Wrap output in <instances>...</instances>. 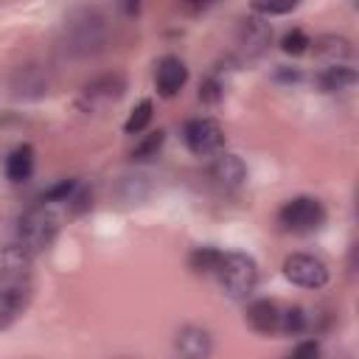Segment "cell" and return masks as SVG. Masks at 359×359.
Returning <instances> with one entry per match:
<instances>
[{
	"label": "cell",
	"mask_w": 359,
	"mask_h": 359,
	"mask_svg": "<svg viewBox=\"0 0 359 359\" xmlns=\"http://www.w3.org/2000/svg\"><path fill=\"white\" fill-rule=\"evenodd\" d=\"M56 233H59V213L53 210V205L36 202L17 222V244L14 247H20L25 255H36L53 244Z\"/></svg>",
	"instance_id": "2"
},
{
	"label": "cell",
	"mask_w": 359,
	"mask_h": 359,
	"mask_svg": "<svg viewBox=\"0 0 359 359\" xmlns=\"http://www.w3.org/2000/svg\"><path fill=\"white\" fill-rule=\"evenodd\" d=\"M151 109H154L151 98H143V101L129 112V118H126V123H123V132H126V135L143 132V129L149 126V121H151Z\"/></svg>",
	"instance_id": "18"
},
{
	"label": "cell",
	"mask_w": 359,
	"mask_h": 359,
	"mask_svg": "<svg viewBox=\"0 0 359 359\" xmlns=\"http://www.w3.org/2000/svg\"><path fill=\"white\" fill-rule=\"evenodd\" d=\"M31 171H34V149L28 143L14 146L6 157V177L11 182H22L31 177Z\"/></svg>",
	"instance_id": "15"
},
{
	"label": "cell",
	"mask_w": 359,
	"mask_h": 359,
	"mask_svg": "<svg viewBox=\"0 0 359 359\" xmlns=\"http://www.w3.org/2000/svg\"><path fill=\"white\" fill-rule=\"evenodd\" d=\"M294 8V3H286V6H266V3H255L252 6V11L255 14H266V17H272V14H289Z\"/></svg>",
	"instance_id": "25"
},
{
	"label": "cell",
	"mask_w": 359,
	"mask_h": 359,
	"mask_svg": "<svg viewBox=\"0 0 359 359\" xmlns=\"http://www.w3.org/2000/svg\"><path fill=\"white\" fill-rule=\"evenodd\" d=\"M210 174L213 180L222 185V188H238L244 180H247V165L238 154H230V151H222L213 157V165H210Z\"/></svg>",
	"instance_id": "12"
},
{
	"label": "cell",
	"mask_w": 359,
	"mask_h": 359,
	"mask_svg": "<svg viewBox=\"0 0 359 359\" xmlns=\"http://www.w3.org/2000/svg\"><path fill=\"white\" fill-rule=\"evenodd\" d=\"M123 76L118 73H107V76H98L95 81H90L81 93V107L84 109H95L101 104H109V101H118L123 95Z\"/></svg>",
	"instance_id": "9"
},
{
	"label": "cell",
	"mask_w": 359,
	"mask_h": 359,
	"mask_svg": "<svg viewBox=\"0 0 359 359\" xmlns=\"http://www.w3.org/2000/svg\"><path fill=\"white\" fill-rule=\"evenodd\" d=\"M216 280L230 300H247L258 286V264L247 252H224Z\"/></svg>",
	"instance_id": "3"
},
{
	"label": "cell",
	"mask_w": 359,
	"mask_h": 359,
	"mask_svg": "<svg viewBox=\"0 0 359 359\" xmlns=\"http://www.w3.org/2000/svg\"><path fill=\"white\" fill-rule=\"evenodd\" d=\"M188 81V67L180 56H163L157 62V70H154V84H157V93L163 98H171L182 90V84Z\"/></svg>",
	"instance_id": "10"
},
{
	"label": "cell",
	"mask_w": 359,
	"mask_h": 359,
	"mask_svg": "<svg viewBox=\"0 0 359 359\" xmlns=\"http://www.w3.org/2000/svg\"><path fill=\"white\" fill-rule=\"evenodd\" d=\"M309 45H311V36H309L306 31H300V28H292V31H286V34H283V39H280V48H283V53H292V56H300V53H306V50H309Z\"/></svg>",
	"instance_id": "21"
},
{
	"label": "cell",
	"mask_w": 359,
	"mask_h": 359,
	"mask_svg": "<svg viewBox=\"0 0 359 359\" xmlns=\"http://www.w3.org/2000/svg\"><path fill=\"white\" fill-rule=\"evenodd\" d=\"M356 70L348 67V65H334V67H323V73L317 76V84L320 90L325 93H339V90H348L356 84Z\"/></svg>",
	"instance_id": "16"
},
{
	"label": "cell",
	"mask_w": 359,
	"mask_h": 359,
	"mask_svg": "<svg viewBox=\"0 0 359 359\" xmlns=\"http://www.w3.org/2000/svg\"><path fill=\"white\" fill-rule=\"evenodd\" d=\"M278 320H280V309L275 306V300H252L247 306V323L258 331V334H272L278 331Z\"/></svg>",
	"instance_id": "13"
},
{
	"label": "cell",
	"mask_w": 359,
	"mask_h": 359,
	"mask_svg": "<svg viewBox=\"0 0 359 359\" xmlns=\"http://www.w3.org/2000/svg\"><path fill=\"white\" fill-rule=\"evenodd\" d=\"M67 31H70L67 48L79 50V53H90L93 48H98L104 42V20L93 11H81L79 17H73Z\"/></svg>",
	"instance_id": "7"
},
{
	"label": "cell",
	"mask_w": 359,
	"mask_h": 359,
	"mask_svg": "<svg viewBox=\"0 0 359 359\" xmlns=\"http://www.w3.org/2000/svg\"><path fill=\"white\" fill-rule=\"evenodd\" d=\"M306 325H309V317H306V311H303L300 306H292V309L280 311L278 328H280L283 334H300V331H306Z\"/></svg>",
	"instance_id": "20"
},
{
	"label": "cell",
	"mask_w": 359,
	"mask_h": 359,
	"mask_svg": "<svg viewBox=\"0 0 359 359\" xmlns=\"http://www.w3.org/2000/svg\"><path fill=\"white\" fill-rule=\"evenodd\" d=\"M182 140L196 157H216L224 151V129L213 118H191L182 126Z\"/></svg>",
	"instance_id": "5"
},
{
	"label": "cell",
	"mask_w": 359,
	"mask_h": 359,
	"mask_svg": "<svg viewBox=\"0 0 359 359\" xmlns=\"http://www.w3.org/2000/svg\"><path fill=\"white\" fill-rule=\"evenodd\" d=\"M79 188V182L76 180H59L56 185H50L42 196H39V202H45V205H56V202H67L70 196H73V191Z\"/></svg>",
	"instance_id": "22"
},
{
	"label": "cell",
	"mask_w": 359,
	"mask_h": 359,
	"mask_svg": "<svg viewBox=\"0 0 359 359\" xmlns=\"http://www.w3.org/2000/svg\"><path fill=\"white\" fill-rule=\"evenodd\" d=\"M311 45H314V53H317L328 67L345 65L348 56H351V42H348L345 36H337V34H325V36H320V39L311 42Z\"/></svg>",
	"instance_id": "14"
},
{
	"label": "cell",
	"mask_w": 359,
	"mask_h": 359,
	"mask_svg": "<svg viewBox=\"0 0 359 359\" xmlns=\"http://www.w3.org/2000/svg\"><path fill=\"white\" fill-rule=\"evenodd\" d=\"M174 348H177L180 359H208L213 351V339L202 325H182L177 331Z\"/></svg>",
	"instance_id": "11"
},
{
	"label": "cell",
	"mask_w": 359,
	"mask_h": 359,
	"mask_svg": "<svg viewBox=\"0 0 359 359\" xmlns=\"http://www.w3.org/2000/svg\"><path fill=\"white\" fill-rule=\"evenodd\" d=\"M222 95H224V84H222V79H219V76H208V79L199 84V98H202V101L216 104Z\"/></svg>",
	"instance_id": "23"
},
{
	"label": "cell",
	"mask_w": 359,
	"mask_h": 359,
	"mask_svg": "<svg viewBox=\"0 0 359 359\" xmlns=\"http://www.w3.org/2000/svg\"><path fill=\"white\" fill-rule=\"evenodd\" d=\"M163 140H165V132H163V129L149 132V135H146V137L132 149V160H151V157H157V151H160Z\"/></svg>",
	"instance_id": "19"
},
{
	"label": "cell",
	"mask_w": 359,
	"mask_h": 359,
	"mask_svg": "<svg viewBox=\"0 0 359 359\" xmlns=\"http://www.w3.org/2000/svg\"><path fill=\"white\" fill-rule=\"evenodd\" d=\"M283 275L303 289H323L328 283V266L325 261H320L317 255L309 252H292L283 261Z\"/></svg>",
	"instance_id": "6"
},
{
	"label": "cell",
	"mask_w": 359,
	"mask_h": 359,
	"mask_svg": "<svg viewBox=\"0 0 359 359\" xmlns=\"http://www.w3.org/2000/svg\"><path fill=\"white\" fill-rule=\"evenodd\" d=\"M269 39H272V25L264 17H247V20H241L238 34H236V42H238V48H241V53L247 59L261 56L269 48Z\"/></svg>",
	"instance_id": "8"
},
{
	"label": "cell",
	"mask_w": 359,
	"mask_h": 359,
	"mask_svg": "<svg viewBox=\"0 0 359 359\" xmlns=\"http://www.w3.org/2000/svg\"><path fill=\"white\" fill-rule=\"evenodd\" d=\"M289 359H320V342L317 339H303L292 353Z\"/></svg>",
	"instance_id": "24"
},
{
	"label": "cell",
	"mask_w": 359,
	"mask_h": 359,
	"mask_svg": "<svg viewBox=\"0 0 359 359\" xmlns=\"http://www.w3.org/2000/svg\"><path fill=\"white\" fill-rule=\"evenodd\" d=\"M222 250L216 247H194L191 255H188V266L196 272V275H216L219 264H222Z\"/></svg>",
	"instance_id": "17"
},
{
	"label": "cell",
	"mask_w": 359,
	"mask_h": 359,
	"mask_svg": "<svg viewBox=\"0 0 359 359\" xmlns=\"http://www.w3.org/2000/svg\"><path fill=\"white\" fill-rule=\"evenodd\" d=\"M31 255H25L20 247H8L0 261V328L11 325L14 317L22 314L31 300Z\"/></svg>",
	"instance_id": "1"
},
{
	"label": "cell",
	"mask_w": 359,
	"mask_h": 359,
	"mask_svg": "<svg viewBox=\"0 0 359 359\" xmlns=\"http://www.w3.org/2000/svg\"><path fill=\"white\" fill-rule=\"evenodd\" d=\"M278 222L289 233H311L325 222V208L314 196H294L278 210Z\"/></svg>",
	"instance_id": "4"
}]
</instances>
